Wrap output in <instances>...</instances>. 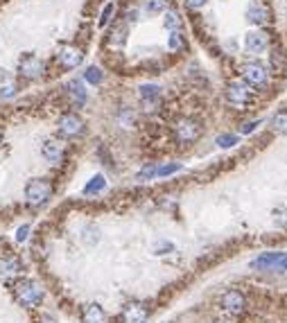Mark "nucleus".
I'll return each mask as SVG.
<instances>
[{
    "label": "nucleus",
    "mask_w": 287,
    "mask_h": 323,
    "mask_svg": "<svg viewBox=\"0 0 287 323\" xmlns=\"http://www.w3.org/2000/svg\"><path fill=\"white\" fill-rule=\"evenodd\" d=\"M14 298L19 300L23 307H37L43 300V289L34 280L21 278V280L14 282Z\"/></svg>",
    "instance_id": "f257e3e1"
},
{
    "label": "nucleus",
    "mask_w": 287,
    "mask_h": 323,
    "mask_svg": "<svg viewBox=\"0 0 287 323\" xmlns=\"http://www.w3.org/2000/svg\"><path fill=\"white\" fill-rule=\"evenodd\" d=\"M50 192H52V186L46 179H34V181H30L28 188H25V199L32 206H41L50 199Z\"/></svg>",
    "instance_id": "f03ea898"
},
{
    "label": "nucleus",
    "mask_w": 287,
    "mask_h": 323,
    "mask_svg": "<svg viewBox=\"0 0 287 323\" xmlns=\"http://www.w3.org/2000/svg\"><path fill=\"white\" fill-rule=\"evenodd\" d=\"M174 133H177V140L183 142V145H190V142L199 140L201 136V124L197 122V120L192 118H183L177 122V127H174Z\"/></svg>",
    "instance_id": "7ed1b4c3"
},
{
    "label": "nucleus",
    "mask_w": 287,
    "mask_h": 323,
    "mask_svg": "<svg viewBox=\"0 0 287 323\" xmlns=\"http://www.w3.org/2000/svg\"><path fill=\"white\" fill-rule=\"evenodd\" d=\"M82 129H84V120L79 118V115L64 113L59 118V133L61 136L73 138V136H77V133H82Z\"/></svg>",
    "instance_id": "20e7f679"
},
{
    "label": "nucleus",
    "mask_w": 287,
    "mask_h": 323,
    "mask_svg": "<svg viewBox=\"0 0 287 323\" xmlns=\"http://www.w3.org/2000/svg\"><path fill=\"white\" fill-rule=\"evenodd\" d=\"M222 307L226 309V312H231V314H240L242 309H244V296H242V291H237V289H228V291H224L222 294Z\"/></svg>",
    "instance_id": "39448f33"
},
{
    "label": "nucleus",
    "mask_w": 287,
    "mask_h": 323,
    "mask_svg": "<svg viewBox=\"0 0 287 323\" xmlns=\"http://www.w3.org/2000/svg\"><path fill=\"white\" fill-rule=\"evenodd\" d=\"M19 73L23 75V77H39V75L43 73L41 59L34 57V55H25L23 59H21V64H19Z\"/></svg>",
    "instance_id": "423d86ee"
},
{
    "label": "nucleus",
    "mask_w": 287,
    "mask_h": 323,
    "mask_svg": "<svg viewBox=\"0 0 287 323\" xmlns=\"http://www.w3.org/2000/svg\"><path fill=\"white\" fill-rule=\"evenodd\" d=\"M147 307L142 303H129L122 309V321L124 323H145L147 321Z\"/></svg>",
    "instance_id": "0eeeda50"
},
{
    "label": "nucleus",
    "mask_w": 287,
    "mask_h": 323,
    "mask_svg": "<svg viewBox=\"0 0 287 323\" xmlns=\"http://www.w3.org/2000/svg\"><path fill=\"white\" fill-rule=\"evenodd\" d=\"M57 57H59V64L64 66V68H77V66L82 64V52L75 46H64Z\"/></svg>",
    "instance_id": "6e6552de"
},
{
    "label": "nucleus",
    "mask_w": 287,
    "mask_h": 323,
    "mask_svg": "<svg viewBox=\"0 0 287 323\" xmlns=\"http://www.w3.org/2000/svg\"><path fill=\"white\" fill-rule=\"evenodd\" d=\"M242 75L253 86H262L264 79H267V73H264V68L260 64H244L242 66Z\"/></svg>",
    "instance_id": "1a4fd4ad"
},
{
    "label": "nucleus",
    "mask_w": 287,
    "mask_h": 323,
    "mask_svg": "<svg viewBox=\"0 0 287 323\" xmlns=\"http://www.w3.org/2000/svg\"><path fill=\"white\" fill-rule=\"evenodd\" d=\"M249 93L251 91L244 86V84L235 82V84H231V86H228L226 97H228V102H231V104L240 106V104H246V102H249Z\"/></svg>",
    "instance_id": "9d476101"
},
{
    "label": "nucleus",
    "mask_w": 287,
    "mask_h": 323,
    "mask_svg": "<svg viewBox=\"0 0 287 323\" xmlns=\"http://www.w3.org/2000/svg\"><path fill=\"white\" fill-rule=\"evenodd\" d=\"M41 151H43V156H46L50 163H57V160L64 156V142H61L59 138H50V140L43 142Z\"/></svg>",
    "instance_id": "9b49d317"
},
{
    "label": "nucleus",
    "mask_w": 287,
    "mask_h": 323,
    "mask_svg": "<svg viewBox=\"0 0 287 323\" xmlns=\"http://www.w3.org/2000/svg\"><path fill=\"white\" fill-rule=\"evenodd\" d=\"M246 19H249L251 23H255V25H262V23H267L269 21V12L260 5L258 0H255V3H251V5L246 7Z\"/></svg>",
    "instance_id": "f8f14e48"
},
{
    "label": "nucleus",
    "mask_w": 287,
    "mask_h": 323,
    "mask_svg": "<svg viewBox=\"0 0 287 323\" xmlns=\"http://www.w3.org/2000/svg\"><path fill=\"white\" fill-rule=\"evenodd\" d=\"M244 48L249 52H262L267 48V37L262 32H249L244 37Z\"/></svg>",
    "instance_id": "ddd939ff"
},
{
    "label": "nucleus",
    "mask_w": 287,
    "mask_h": 323,
    "mask_svg": "<svg viewBox=\"0 0 287 323\" xmlns=\"http://www.w3.org/2000/svg\"><path fill=\"white\" fill-rule=\"evenodd\" d=\"M84 323H106L104 309H102L97 303H91L86 309H84Z\"/></svg>",
    "instance_id": "4468645a"
},
{
    "label": "nucleus",
    "mask_w": 287,
    "mask_h": 323,
    "mask_svg": "<svg viewBox=\"0 0 287 323\" xmlns=\"http://www.w3.org/2000/svg\"><path fill=\"white\" fill-rule=\"evenodd\" d=\"M282 260V253H264L260 255V258H255L253 262H251V267L253 269H269L271 264H278Z\"/></svg>",
    "instance_id": "2eb2a0df"
},
{
    "label": "nucleus",
    "mask_w": 287,
    "mask_h": 323,
    "mask_svg": "<svg viewBox=\"0 0 287 323\" xmlns=\"http://www.w3.org/2000/svg\"><path fill=\"white\" fill-rule=\"evenodd\" d=\"M19 271H21V260L14 258V255H10V258H5L0 262V273L3 276H14Z\"/></svg>",
    "instance_id": "dca6fc26"
},
{
    "label": "nucleus",
    "mask_w": 287,
    "mask_h": 323,
    "mask_svg": "<svg viewBox=\"0 0 287 323\" xmlns=\"http://www.w3.org/2000/svg\"><path fill=\"white\" fill-rule=\"evenodd\" d=\"M68 93L73 95V100L77 102V104L86 102V88H84V84H82V82H77V79H73V82L68 84Z\"/></svg>",
    "instance_id": "f3484780"
},
{
    "label": "nucleus",
    "mask_w": 287,
    "mask_h": 323,
    "mask_svg": "<svg viewBox=\"0 0 287 323\" xmlns=\"http://www.w3.org/2000/svg\"><path fill=\"white\" fill-rule=\"evenodd\" d=\"M104 186H106L104 177H102V174H97V177H93L91 181H88L86 186H84V195H95V192L104 190Z\"/></svg>",
    "instance_id": "a211bd4d"
},
{
    "label": "nucleus",
    "mask_w": 287,
    "mask_h": 323,
    "mask_svg": "<svg viewBox=\"0 0 287 323\" xmlns=\"http://www.w3.org/2000/svg\"><path fill=\"white\" fill-rule=\"evenodd\" d=\"M124 41H127V28H124V25H115V28L111 30L109 43L111 46H122Z\"/></svg>",
    "instance_id": "6ab92c4d"
},
{
    "label": "nucleus",
    "mask_w": 287,
    "mask_h": 323,
    "mask_svg": "<svg viewBox=\"0 0 287 323\" xmlns=\"http://www.w3.org/2000/svg\"><path fill=\"white\" fill-rule=\"evenodd\" d=\"M16 91H19V86H16L14 79H3V82H0V97H3V100L14 97Z\"/></svg>",
    "instance_id": "aec40b11"
},
{
    "label": "nucleus",
    "mask_w": 287,
    "mask_h": 323,
    "mask_svg": "<svg viewBox=\"0 0 287 323\" xmlns=\"http://www.w3.org/2000/svg\"><path fill=\"white\" fill-rule=\"evenodd\" d=\"M168 48L170 50H183V48H186V39H183V34L179 32V30H174L172 34H170V39H168Z\"/></svg>",
    "instance_id": "412c9836"
},
{
    "label": "nucleus",
    "mask_w": 287,
    "mask_h": 323,
    "mask_svg": "<svg viewBox=\"0 0 287 323\" xmlns=\"http://www.w3.org/2000/svg\"><path fill=\"white\" fill-rule=\"evenodd\" d=\"M271 68L276 70V73H282V70H285V55H282V50H276V48L271 50Z\"/></svg>",
    "instance_id": "4be33fe9"
},
{
    "label": "nucleus",
    "mask_w": 287,
    "mask_h": 323,
    "mask_svg": "<svg viewBox=\"0 0 287 323\" xmlns=\"http://www.w3.org/2000/svg\"><path fill=\"white\" fill-rule=\"evenodd\" d=\"M168 7V0H145V10L150 14H161Z\"/></svg>",
    "instance_id": "5701e85b"
},
{
    "label": "nucleus",
    "mask_w": 287,
    "mask_h": 323,
    "mask_svg": "<svg viewBox=\"0 0 287 323\" xmlns=\"http://www.w3.org/2000/svg\"><path fill=\"white\" fill-rule=\"evenodd\" d=\"M165 28L172 30V32L181 28V19H179L177 12H168V14H165Z\"/></svg>",
    "instance_id": "b1692460"
},
{
    "label": "nucleus",
    "mask_w": 287,
    "mask_h": 323,
    "mask_svg": "<svg viewBox=\"0 0 287 323\" xmlns=\"http://www.w3.org/2000/svg\"><path fill=\"white\" fill-rule=\"evenodd\" d=\"M273 129H276L278 133H287V113L273 115Z\"/></svg>",
    "instance_id": "393cba45"
},
{
    "label": "nucleus",
    "mask_w": 287,
    "mask_h": 323,
    "mask_svg": "<svg viewBox=\"0 0 287 323\" xmlns=\"http://www.w3.org/2000/svg\"><path fill=\"white\" fill-rule=\"evenodd\" d=\"M84 77H86V82H91V84H100L102 82V70L95 68V66H91V68H86Z\"/></svg>",
    "instance_id": "a878e982"
},
{
    "label": "nucleus",
    "mask_w": 287,
    "mask_h": 323,
    "mask_svg": "<svg viewBox=\"0 0 287 323\" xmlns=\"http://www.w3.org/2000/svg\"><path fill=\"white\" fill-rule=\"evenodd\" d=\"M181 170V165L179 163H170V165H163V168H156V177H168V174L172 172H179Z\"/></svg>",
    "instance_id": "bb28decb"
},
{
    "label": "nucleus",
    "mask_w": 287,
    "mask_h": 323,
    "mask_svg": "<svg viewBox=\"0 0 287 323\" xmlns=\"http://www.w3.org/2000/svg\"><path fill=\"white\" fill-rule=\"evenodd\" d=\"M140 97L142 100H154V97H159V86H140Z\"/></svg>",
    "instance_id": "cd10ccee"
},
{
    "label": "nucleus",
    "mask_w": 287,
    "mask_h": 323,
    "mask_svg": "<svg viewBox=\"0 0 287 323\" xmlns=\"http://www.w3.org/2000/svg\"><path fill=\"white\" fill-rule=\"evenodd\" d=\"M237 142V138L233 136V133H222V136L217 138V145L219 147H233Z\"/></svg>",
    "instance_id": "c85d7f7f"
},
{
    "label": "nucleus",
    "mask_w": 287,
    "mask_h": 323,
    "mask_svg": "<svg viewBox=\"0 0 287 323\" xmlns=\"http://www.w3.org/2000/svg\"><path fill=\"white\" fill-rule=\"evenodd\" d=\"M111 16H113V5H106V10L102 12V16H100V25H102V28H104V25L111 21Z\"/></svg>",
    "instance_id": "c756f323"
},
{
    "label": "nucleus",
    "mask_w": 287,
    "mask_h": 323,
    "mask_svg": "<svg viewBox=\"0 0 287 323\" xmlns=\"http://www.w3.org/2000/svg\"><path fill=\"white\" fill-rule=\"evenodd\" d=\"M138 177H140V179H152V177H156V165H147V168H142Z\"/></svg>",
    "instance_id": "7c9ffc66"
},
{
    "label": "nucleus",
    "mask_w": 287,
    "mask_h": 323,
    "mask_svg": "<svg viewBox=\"0 0 287 323\" xmlns=\"http://www.w3.org/2000/svg\"><path fill=\"white\" fill-rule=\"evenodd\" d=\"M30 231H32V228H30L28 224H25V226H21L19 231H16V240H19V242H25V240H28V235H30Z\"/></svg>",
    "instance_id": "2f4dec72"
},
{
    "label": "nucleus",
    "mask_w": 287,
    "mask_h": 323,
    "mask_svg": "<svg viewBox=\"0 0 287 323\" xmlns=\"http://www.w3.org/2000/svg\"><path fill=\"white\" fill-rule=\"evenodd\" d=\"M186 5L192 7V10H199V7L206 5V0H186Z\"/></svg>",
    "instance_id": "473e14b6"
},
{
    "label": "nucleus",
    "mask_w": 287,
    "mask_h": 323,
    "mask_svg": "<svg viewBox=\"0 0 287 323\" xmlns=\"http://www.w3.org/2000/svg\"><path fill=\"white\" fill-rule=\"evenodd\" d=\"M258 124H260V122H246V124H244V127H242V129H240V133H251V131H253V129H255V127H258Z\"/></svg>",
    "instance_id": "72a5a7b5"
},
{
    "label": "nucleus",
    "mask_w": 287,
    "mask_h": 323,
    "mask_svg": "<svg viewBox=\"0 0 287 323\" xmlns=\"http://www.w3.org/2000/svg\"><path fill=\"white\" fill-rule=\"evenodd\" d=\"M280 267H282V269H287V258H282V260H280Z\"/></svg>",
    "instance_id": "f704fd0d"
}]
</instances>
